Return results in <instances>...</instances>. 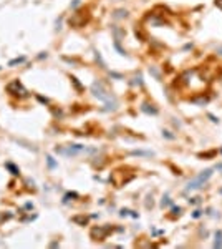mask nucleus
Instances as JSON below:
<instances>
[{
    "mask_svg": "<svg viewBox=\"0 0 222 249\" xmlns=\"http://www.w3.org/2000/svg\"><path fill=\"white\" fill-rule=\"evenodd\" d=\"M181 213H182V208H179V206H174V208H172V218H176V216H181Z\"/></svg>",
    "mask_w": 222,
    "mask_h": 249,
    "instance_id": "20",
    "label": "nucleus"
},
{
    "mask_svg": "<svg viewBox=\"0 0 222 249\" xmlns=\"http://www.w3.org/2000/svg\"><path fill=\"white\" fill-rule=\"evenodd\" d=\"M78 3H80V0H73V2H71V9H76Z\"/></svg>",
    "mask_w": 222,
    "mask_h": 249,
    "instance_id": "32",
    "label": "nucleus"
},
{
    "mask_svg": "<svg viewBox=\"0 0 222 249\" xmlns=\"http://www.w3.org/2000/svg\"><path fill=\"white\" fill-rule=\"evenodd\" d=\"M220 151H222V150H220Z\"/></svg>",
    "mask_w": 222,
    "mask_h": 249,
    "instance_id": "36",
    "label": "nucleus"
},
{
    "mask_svg": "<svg viewBox=\"0 0 222 249\" xmlns=\"http://www.w3.org/2000/svg\"><path fill=\"white\" fill-rule=\"evenodd\" d=\"M134 33H136V37H139V38H141V40H144L146 38V37H144V33H143V32L141 30H139V28L136 27V28H134Z\"/></svg>",
    "mask_w": 222,
    "mask_h": 249,
    "instance_id": "25",
    "label": "nucleus"
},
{
    "mask_svg": "<svg viewBox=\"0 0 222 249\" xmlns=\"http://www.w3.org/2000/svg\"><path fill=\"white\" fill-rule=\"evenodd\" d=\"M214 5H216V7H219V9L222 10V0H214Z\"/></svg>",
    "mask_w": 222,
    "mask_h": 249,
    "instance_id": "30",
    "label": "nucleus"
},
{
    "mask_svg": "<svg viewBox=\"0 0 222 249\" xmlns=\"http://www.w3.org/2000/svg\"><path fill=\"white\" fill-rule=\"evenodd\" d=\"M111 32H113V35H114V40H120L121 42V38L126 35V32L123 30V28H120L118 25H111Z\"/></svg>",
    "mask_w": 222,
    "mask_h": 249,
    "instance_id": "7",
    "label": "nucleus"
},
{
    "mask_svg": "<svg viewBox=\"0 0 222 249\" xmlns=\"http://www.w3.org/2000/svg\"><path fill=\"white\" fill-rule=\"evenodd\" d=\"M214 247H222V231H216V241H214Z\"/></svg>",
    "mask_w": 222,
    "mask_h": 249,
    "instance_id": "12",
    "label": "nucleus"
},
{
    "mask_svg": "<svg viewBox=\"0 0 222 249\" xmlns=\"http://www.w3.org/2000/svg\"><path fill=\"white\" fill-rule=\"evenodd\" d=\"M36 98H38V100L42 101V103H48V100H47V98H43V96H36Z\"/></svg>",
    "mask_w": 222,
    "mask_h": 249,
    "instance_id": "33",
    "label": "nucleus"
},
{
    "mask_svg": "<svg viewBox=\"0 0 222 249\" xmlns=\"http://www.w3.org/2000/svg\"><path fill=\"white\" fill-rule=\"evenodd\" d=\"M55 151L60 154H65V156H76V154L86 151V148L83 145H70V146H65V148H58L56 146Z\"/></svg>",
    "mask_w": 222,
    "mask_h": 249,
    "instance_id": "5",
    "label": "nucleus"
},
{
    "mask_svg": "<svg viewBox=\"0 0 222 249\" xmlns=\"http://www.w3.org/2000/svg\"><path fill=\"white\" fill-rule=\"evenodd\" d=\"M73 223H78V224H81V226H85L86 223H88V218L86 216H73V219H71Z\"/></svg>",
    "mask_w": 222,
    "mask_h": 249,
    "instance_id": "13",
    "label": "nucleus"
},
{
    "mask_svg": "<svg viewBox=\"0 0 222 249\" xmlns=\"http://www.w3.org/2000/svg\"><path fill=\"white\" fill-rule=\"evenodd\" d=\"M216 52H217V53H219V55H222V45H219V47L216 48Z\"/></svg>",
    "mask_w": 222,
    "mask_h": 249,
    "instance_id": "34",
    "label": "nucleus"
},
{
    "mask_svg": "<svg viewBox=\"0 0 222 249\" xmlns=\"http://www.w3.org/2000/svg\"><path fill=\"white\" fill-rule=\"evenodd\" d=\"M129 214H131L129 209H121L120 211V216H129Z\"/></svg>",
    "mask_w": 222,
    "mask_h": 249,
    "instance_id": "29",
    "label": "nucleus"
},
{
    "mask_svg": "<svg viewBox=\"0 0 222 249\" xmlns=\"http://www.w3.org/2000/svg\"><path fill=\"white\" fill-rule=\"evenodd\" d=\"M141 110L144 113H147V115H158V108H154L153 105H149V103H143Z\"/></svg>",
    "mask_w": 222,
    "mask_h": 249,
    "instance_id": "9",
    "label": "nucleus"
},
{
    "mask_svg": "<svg viewBox=\"0 0 222 249\" xmlns=\"http://www.w3.org/2000/svg\"><path fill=\"white\" fill-rule=\"evenodd\" d=\"M209 118H211V121H214V123H219V120H217V118L216 116H214V115H211V113H209V115H207Z\"/></svg>",
    "mask_w": 222,
    "mask_h": 249,
    "instance_id": "31",
    "label": "nucleus"
},
{
    "mask_svg": "<svg viewBox=\"0 0 222 249\" xmlns=\"http://www.w3.org/2000/svg\"><path fill=\"white\" fill-rule=\"evenodd\" d=\"M114 48H116V50H118V53H120V55H126V50H124V48H123L121 47V43H120V40H114Z\"/></svg>",
    "mask_w": 222,
    "mask_h": 249,
    "instance_id": "15",
    "label": "nucleus"
},
{
    "mask_svg": "<svg viewBox=\"0 0 222 249\" xmlns=\"http://www.w3.org/2000/svg\"><path fill=\"white\" fill-rule=\"evenodd\" d=\"M7 91H9L10 95H13V96H18V98H25V96H28V91H27L25 88H23V85L20 83L18 80L10 81V83L7 85Z\"/></svg>",
    "mask_w": 222,
    "mask_h": 249,
    "instance_id": "4",
    "label": "nucleus"
},
{
    "mask_svg": "<svg viewBox=\"0 0 222 249\" xmlns=\"http://www.w3.org/2000/svg\"><path fill=\"white\" fill-rule=\"evenodd\" d=\"M123 173H124L123 169H118V171H114V173L109 176V181L113 183V185L116 186V188H120V186H123V185H126V183H129L131 179L134 178V176H128V178H126Z\"/></svg>",
    "mask_w": 222,
    "mask_h": 249,
    "instance_id": "6",
    "label": "nucleus"
},
{
    "mask_svg": "<svg viewBox=\"0 0 222 249\" xmlns=\"http://www.w3.org/2000/svg\"><path fill=\"white\" fill-rule=\"evenodd\" d=\"M88 22H90V10L88 9L78 10L76 14H73L71 17H70V20H68L70 27H73V28H81V27H85Z\"/></svg>",
    "mask_w": 222,
    "mask_h": 249,
    "instance_id": "2",
    "label": "nucleus"
},
{
    "mask_svg": "<svg viewBox=\"0 0 222 249\" xmlns=\"http://www.w3.org/2000/svg\"><path fill=\"white\" fill-rule=\"evenodd\" d=\"M134 156H153V153L151 151H141V150H136V151H133Z\"/></svg>",
    "mask_w": 222,
    "mask_h": 249,
    "instance_id": "17",
    "label": "nucleus"
},
{
    "mask_svg": "<svg viewBox=\"0 0 222 249\" xmlns=\"http://www.w3.org/2000/svg\"><path fill=\"white\" fill-rule=\"evenodd\" d=\"M47 163H48V168H50V169H55L56 166H58V165H56V161L53 160L52 156H47Z\"/></svg>",
    "mask_w": 222,
    "mask_h": 249,
    "instance_id": "18",
    "label": "nucleus"
},
{
    "mask_svg": "<svg viewBox=\"0 0 222 249\" xmlns=\"http://www.w3.org/2000/svg\"><path fill=\"white\" fill-rule=\"evenodd\" d=\"M201 216H202V211H201V209H196L194 213H192V218H196V219L201 218Z\"/></svg>",
    "mask_w": 222,
    "mask_h": 249,
    "instance_id": "27",
    "label": "nucleus"
},
{
    "mask_svg": "<svg viewBox=\"0 0 222 249\" xmlns=\"http://www.w3.org/2000/svg\"><path fill=\"white\" fill-rule=\"evenodd\" d=\"M171 204V199H169V196H164L163 198V201H161V206L164 208V206H169Z\"/></svg>",
    "mask_w": 222,
    "mask_h": 249,
    "instance_id": "23",
    "label": "nucleus"
},
{
    "mask_svg": "<svg viewBox=\"0 0 222 249\" xmlns=\"http://www.w3.org/2000/svg\"><path fill=\"white\" fill-rule=\"evenodd\" d=\"M163 136H164V138H167V140H174L176 134H172L171 131H167V130H163Z\"/></svg>",
    "mask_w": 222,
    "mask_h": 249,
    "instance_id": "21",
    "label": "nucleus"
},
{
    "mask_svg": "<svg viewBox=\"0 0 222 249\" xmlns=\"http://www.w3.org/2000/svg\"><path fill=\"white\" fill-rule=\"evenodd\" d=\"M189 203H191V204H197V203H201V198H191Z\"/></svg>",
    "mask_w": 222,
    "mask_h": 249,
    "instance_id": "28",
    "label": "nucleus"
},
{
    "mask_svg": "<svg viewBox=\"0 0 222 249\" xmlns=\"http://www.w3.org/2000/svg\"><path fill=\"white\" fill-rule=\"evenodd\" d=\"M5 166H7V168H9V169L12 171V174H15V176H17V174H20V169H18V168H15V166L12 165V163H7Z\"/></svg>",
    "mask_w": 222,
    "mask_h": 249,
    "instance_id": "19",
    "label": "nucleus"
},
{
    "mask_svg": "<svg viewBox=\"0 0 222 249\" xmlns=\"http://www.w3.org/2000/svg\"><path fill=\"white\" fill-rule=\"evenodd\" d=\"M214 154H216V151H209V153H205V154H204V153H201V154H199V158H204V156H205V158H211V156H214Z\"/></svg>",
    "mask_w": 222,
    "mask_h": 249,
    "instance_id": "26",
    "label": "nucleus"
},
{
    "mask_svg": "<svg viewBox=\"0 0 222 249\" xmlns=\"http://www.w3.org/2000/svg\"><path fill=\"white\" fill-rule=\"evenodd\" d=\"M191 101H192V103H196V105H201V107H204V105L209 101V96H204V93H202V95H201L199 98H191Z\"/></svg>",
    "mask_w": 222,
    "mask_h": 249,
    "instance_id": "10",
    "label": "nucleus"
},
{
    "mask_svg": "<svg viewBox=\"0 0 222 249\" xmlns=\"http://www.w3.org/2000/svg\"><path fill=\"white\" fill-rule=\"evenodd\" d=\"M128 17V10H124V9H118V10H114L113 12V18H126Z\"/></svg>",
    "mask_w": 222,
    "mask_h": 249,
    "instance_id": "11",
    "label": "nucleus"
},
{
    "mask_svg": "<svg viewBox=\"0 0 222 249\" xmlns=\"http://www.w3.org/2000/svg\"><path fill=\"white\" fill-rule=\"evenodd\" d=\"M91 93L98 98V100L105 101L106 110H116V98L105 88V85H103L101 81H93L91 83Z\"/></svg>",
    "mask_w": 222,
    "mask_h": 249,
    "instance_id": "1",
    "label": "nucleus"
},
{
    "mask_svg": "<svg viewBox=\"0 0 222 249\" xmlns=\"http://www.w3.org/2000/svg\"><path fill=\"white\" fill-rule=\"evenodd\" d=\"M71 81H73V85H75V87H76L78 90H83V87L80 85V81H78V78H76V76H71Z\"/></svg>",
    "mask_w": 222,
    "mask_h": 249,
    "instance_id": "24",
    "label": "nucleus"
},
{
    "mask_svg": "<svg viewBox=\"0 0 222 249\" xmlns=\"http://www.w3.org/2000/svg\"><path fill=\"white\" fill-rule=\"evenodd\" d=\"M23 62H25V56H18V58H15V60H10L9 67H13V65H18V63H23Z\"/></svg>",
    "mask_w": 222,
    "mask_h": 249,
    "instance_id": "16",
    "label": "nucleus"
},
{
    "mask_svg": "<svg viewBox=\"0 0 222 249\" xmlns=\"http://www.w3.org/2000/svg\"><path fill=\"white\" fill-rule=\"evenodd\" d=\"M114 228H111L109 224H105V226H94L91 228V231H90V236H91L93 241H103L106 239V236L109 234V232H113Z\"/></svg>",
    "mask_w": 222,
    "mask_h": 249,
    "instance_id": "3",
    "label": "nucleus"
},
{
    "mask_svg": "<svg viewBox=\"0 0 222 249\" xmlns=\"http://www.w3.org/2000/svg\"><path fill=\"white\" fill-rule=\"evenodd\" d=\"M219 194H222V188H220V189H219Z\"/></svg>",
    "mask_w": 222,
    "mask_h": 249,
    "instance_id": "35",
    "label": "nucleus"
},
{
    "mask_svg": "<svg viewBox=\"0 0 222 249\" xmlns=\"http://www.w3.org/2000/svg\"><path fill=\"white\" fill-rule=\"evenodd\" d=\"M149 73L154 76L156 80H159V81H161V73H159V70H158L156 67H149Z\"/></svg>",
    "mask_w": 222,
    "mask_h": 249,
    "instance_id": "14",
    "label": "nucleus"
},
{
    "mask_svg": "<svg viewBox=\"0 0 222 249\" xmlns=\"http://www.w3.org/2000/svg\"><path fill=\"white\" fill-rule=\"evenodd\" d=\"M212 176V169L211 168H209V169H205V171H202V173H201L199 174V176H196L197 179H199V181L201 183H202V185H205V183H207L209 181V178H211Z\"/></svg>",
    "mask_w": 222,
    "mask_h": 249,
    "instance_id": "8",
    "label": "nucleus"
},
{
    "mask_svg": "<svg viewBox=\"0 0 222 249\" xmlns=\"http://www.w3.org/2000/svg\"><path fill=\"white\" fill-rule=\"evenodd\" d=\"M94 56H96V62H100V65L103 68H105V62H103V58H101V53L98 50H94Z\"/></svg>",
    "mask_w": 222,
    "mask_h": 249,
    "instance_id": "22",
    "label": "nucleus"
}]
</instances>
